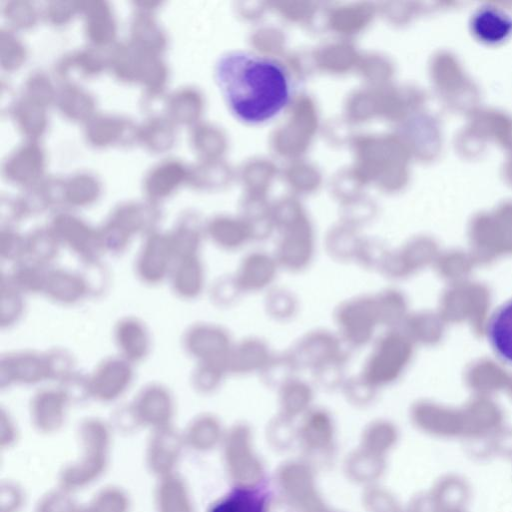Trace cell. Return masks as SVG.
<instances>
[{
    "label": "cell",
    "instance_id": "obj_13",
    "mask_svg": "<svg viewBox=\"0 0 512 512\" xmlns=\"http://www.w3.org/2000/svg\"><path fill=\"white\" fill-rule=\"evenodd\" d=\"M486 333L497 357L505 363L512 364V299L492 313Z\"/></svg>",
    "mask_w": 512,
    "mask_h": 512
},
{
    "label": "cell",
    "instance_id": "obj_23",
    "mask_svg": "<svg viewBox=\"0 0 512 512\" xmlns=\"http://www.w3.org/2000/svg\"><path fill=\"white\" fill-rule=\"evenodd\" d=\"M240 291L234 278H221L216 281L211 289V299L218 305H224L230 302L235 296V292Z\"/></svg>",
    "mask_w": 512,
    "mask_h": 512
},
{
    "label": "cell",
    "instance_id": "obj_22",
    "mask_svg": "<svg viewBox=\"0 0 512 512\" xmlns=\"http://www.w3.org/2000/svg\"><path fill=\"white\" fill-rule=\"evenodd\" d=\"M482 17L478 20V27L480 26L479 32L486 34V32H490L488 38L498 39L500 36L505 35L507 32V21L502 17V15L495 13H484L481 15Z\"/></svg>",
    "mask_w": 512,
    "mask_h": 512
},
{
    "label": "cell",
    "instance_id": "obj_19",
    "mask_svg": "<svg viewBox=\"0 0 512 512\" xmlns=\"http://www.w3.org/2000/svg\"><path fill=\"white\" fill-rule=\"evenodd\" d=\"M227 373V367L224 363H195L190 376V384L199 391H211L222 383Z\"/></svg>",
    "mask_w": 512,
    "mask_h": 512
},
{
    "label": "cell",
    "instance_id": "obj_2",
    "mask_svg": "<svg viewBox=\"0 0 512 512\" xmlns=\"http://www.w3.org/2000/svg\"><path fill=\"white\" fill-rule=\"evenodd\" d=\"M181 346L185 354L195 363H224L232 348L229 333L221 326L197 322L189 325L181 336Z\"/></svg>",
    "mask_w": 512,
    "mask_h": 512
},
{
    "label": "cell",
    "instance_id": "obj_16",
    "mask_svg": "<svg viewBox=\"0 0 512 512\" xmlns=\"http://www.w3.org/2000/svg\"><path fill=\"white\" fill-rule=\"evenodd\" d=\"M25 295L17 290L2 274L0 279V326L9 329L24 316L26 309Z\"/></svg>",
    "mask_w": 512,
    "mask_h": 512
},
{
    "label": "cell",
    "instance_id": "obj_17",
    "mask_svg": "<svg viewBox=\"0 0 512 512\" xmlns=\"http://www.w3.org/2000/svg\"><path fill=\"white\" fill-rule=\"evenodd\" d=\"M60 246L55 234L36 233L26 239L25 258L50 268L59 256Z\"/></svg>",
    "mask_w": 512,
    "mask_h": 512
},
{
    "label": "cell",
    "instance_id": "obj_11",
    "mask_svg": "<svg viewBox=\"0 0 512 512\" xmlns=\"http://www.w3.org/2000/svg\"><path fill=\"white\" fill-rule=\"evenodd\" d=\"M278 262L276 258L255 252L246 256L233 276L240 291H257L268 286L274 279Z\"/></svg>",
    "mask_w": 512,
    "mask_h": 512
},
{
    "label": "cell",
    "instance_id": "obj_5",
    "mask_svg": "<svg viewBox=\"0 0 512 512\" xmlns=\"http://www.w3.org/2000/svg\"><path fill=\"white\" fill-rule=\"evenodd\" d=\"M135 365L119 355L100 360L88 373L91 395L112 399L124 393L133 384Z\"/></svg>",
    "mask_w": 512,
    "mask_h": 512
},
{
    "label": "cell",
    "instance_id": "obj_10",
    "mask_svg": "<svg viewBox=\"0 0 512 512\" xmlns=\"http://www.w3.org/2000/svg\"><path fill=\"white\" fill-rule=\"evenodd\" d=\"M339 342L328 333H314L301 341L292 356L296 366L321 368L333 362L342 361Z\"/></svg>",
    "mask_w": 512,
    "mask_h": 512
},
{
    "label": "cell",
    "instance_id": "obj_1",
    "mask_svg": "<svg viewBox=\"0 0 512 512\" xmlns=\"http://www.w3.org/2000/svg\"><path fill=\"white\" fill-rule=\"evenodd\" d=\"M214 76L230 112L248 125L278 117L293 95L292 77L285 65L270 56L246 50L221 55Z\"/></svg>",
    "mask_w": 512,
    "mask_h": 512
},
{
    "label": "cell",
    "instance_id": "obj_8",
    "mask_svg": "<svg viewBox=\"0 0 512 512\" xmlns=\"http://www.w3.org/2000/svg\"><path fill=\"white\" fill-rule=\"evenodd\" d=\"M43 295L60 306H74L89 297L80 271L53 266L48 269Z\"/></svg>",
    "mask_w": 512,
    "mask_h": 512
},
{
    "label": "cell",
    "instance_id": "obj_9",
    "mask_svg": "<svg viewBox=\"0 0 512 512\" xmlns=\"http://www.w3.org/2000/svg\"><path fill=\"white\" fill-rule=\"evenodd\" d=\"M172 292L181 300H193L205 287V268L199 255L178 259L168 278Z\"/></svg>",
    "mask_w": 512,
    "mask_h": 512
},
{
    "label": "cell",
    "instance_id": "obj_21",
    "mask_svg": "<svg viewBox=\"0 0 512 512\" xmlns=\"http://www.w3.org/2000/svg\"><path fill=\"white\" fill-rule=\"evenodd\" d=\"M26 256V239L13 234L3 235L0 241V257L14 264Z\"/></svg>",
    "mask_w": 512,
    "mask_h": 512
},
{
    "label": "cell",
    "instance_id": "obj_3",
    "mask_svg": "<svg viewBox=\"0 0 512 512\" xmlns=\"http://www.w3.org/2000/svg\"><path fill=\"white\" fill-rule=\"evenodd\" d=\"M343 339L352 346L365 345L373 336L380 317L375 297H358L343 303L336 312Z\"/></svg>",
    "mask_w": 512,
    "mask_h": 512
},
{
    "label": "cell",
    "instance_id": "obj_15",
    "mask_svg": "<svg viewBox=\"0 0 512 512\" xmlns=\"http://www.w3.org/2000/svg\"><path fill=\"white\" fill-rule=\"evenodd\" d=\"M266 346L257 340H245L233 345L226 360L228 372L245 373L256 367L261 368L269 361Z\"/></svg>",
    "mask_w": 512,
    "mask_h": 512
},
{
    "label": "cell",
    "instance_id": "obj_20",
    "mask_svg": "<svg viewBox=\"0 0 512 512\" xmlns=\"http://www.w3.org/2000/svg\"><path fill=\"white\" fill-rule=\"evenodd\" d=\"M83 269L80 271L89 293V297H99L103 295L110 283V274L102 260L82 264Z\"/></svg>",
    "mask_w": 512,
    "mask_h": 512
},
{
    "label": "cell",
    "instance_id": "obj_18",
    "mask_svg": "<svg viewBox=\"0 0 512 512\" xmlns=\"http://www.w3.org/2000/svg\"><path fill=\"white\" fill-rule=\"evenodd\" d=\"M47 381L60 382L76 369L74 355L65 348L55 347L43 352Z\"/></svg>",
    "mask_w": 512,
    "mask_h": 512
},
{
    "label": "cell",
    "instance_id": "obj_14",
    "mask_svg": "<svg viewBox=\"0 0 512 512\" xmlns=\"http://www.w3.org/2000/svg\"><path fill=\"white\" fill-rule=\"evenodd\" d=\"M48 267L24 258L14 264L5 275L9 282L25 296L43 294Z\"/></svg>",
    "mask_w": 512,
    "mask_h": 512
},
{
    "label": "cell",
    "instance_id": "obj_6",
    "mask_svg": "<svg viewBox=\"0 0 512 512\" xmlns=\"http://www.w3.org/2000/svg\"><path fill=\"white\" fill-rule=\"evenodd\" d=\"M47 381L43 352L16 350L3 354L0 358V386L36 385Z\"/></svg>",
    "mask_w": 512,
    "mask_h": 512
},
{
    "label": "cell",
    "instance_id": "obj_12",
    "mask_svg": "<svg viewBox=\"0 0 512 512\" xmlns=\"http://www.w3.org/2000/svg\"><path fill=\"white\" fill-rule=\"evenodd\" d=\"M269 498L264 485L235 487L214 502L208 512H268Z\"/></svg>",
    "mask_w": 512,
    "mask_h": 512
},
{
    "label": "cell",
    "instance_id": "obj_7",
    "mask_svg": "<svg viewBox=\"0 0 512 512\" xmlns=\"http://www.w3.org/2000/svg\"><path fill=\"white\" fill-rule=\"evenodd\" d=\"M117 355L136 365L150 354L152 338L148 326L137 316L119 318L112 330Z\"/></svg>",
    "mask_w": 512,
    "mask_h": 512
},
{
    "label": "cell",
    "instance_id": "obj_4",
    "mask_svg": "<svg viewBox=\"0 0 512 512\" xmlns=\"http://www.w3.org/2000/svg\"><path fill=\"white\" fill-rule=\"evenodd\" d=\"M174 262L175 257L168 237L151 235L137 252L135 275L144 285L156 286L168 281Z\"/></svg>",
    "mask_w": 512,
    "mask_h": 512
}]
</instances>
